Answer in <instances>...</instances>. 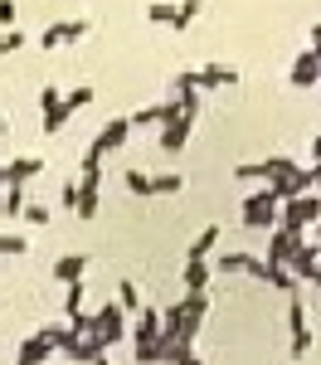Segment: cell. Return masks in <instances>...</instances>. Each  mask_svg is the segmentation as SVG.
Masks as SVG:
<instances>
[{"label": "cell", "instance_id": "6da1fadb", "mask_svg": "<svg viewBox=\"0 0 321 365\" xmlns=\"http://www.w3.org/2000/svg\"><path fill=\"white\" fill-rule=\"evenodd\" d=\"M127 137H132V117H112L98 137L88 141V156H83V166H98L102 156H112V151H122L127 146Z\"/></svg>", "mask_w": 321, "mask_h": 365}, {"label": "cell", "instance_id": "7a4b0ae2", "mask_svg": "<svg viewBox=\"0 0 321 365\" xmlns=\"http://www.w3.org/2000/svg\"><path fill=\"white\" fill-rule=\"evenodd\" d=\"M278 210H283V200L263 185V190H253V195H243V210H238V215H243L248 229H273L278 225Z\"/></svg>", "mask_w": 321, "mask_h": 365}, {"label": "cell", "instance_id": "3957f363", "mask_svg": "<svg viewBox=\"0 0 321 365\" xmlns=\"http://www.w3.org/2000/svg\"><path fill=\"white\" fill-rule=\"evenodd\" d=\"M302 244H307V239H302V229L283 225L278 234H273V239H268V253H263V258H268V268H288V263H292V253L302 249Z\"/></svg>", "mask_w": 321, "mask_h": 365}, {"label": "cell", "instance_id": "277c9868", "mask_svg": "<svg viewBox=\"0 0 321 365\" xmlns=\"http://www.w3.org/2000/svg\"><path fill=\"white\" fill-rule=\"evenodd\" d=\"M317 220H321V195H292V200H283V225L307 229V225H317Z\"/></svg>", "mask_w": 321, "mask_h": 365}, {"label": "cell", "instance_id": "5b68a950", "mask_svg": "<svg viewBox=\"0 0 321 365\" xmlns=\"http://www.w3.org/2000/svg\"><path fill=\"white\" fill-rule=\"evenodd\" d=\"M98 195H102V170H98V166H83V180H78V205H73V215H78V220H93V215H98Z\"/></svg>", "mask_w": 321, "mask_h": 365}, {"label": "cell", "instance_id": "8992f818", "mask_svg": "<svg viewBox=\"0 0 321 365\" xmlns=\"http://www.w3.org/2000/svg\"><path fill=\"white\" fill-rule=\"evenodd\" d=\"M93 331L107 341V346H117V341L127 336V312H122V302H112V307L93 312Z\"/></svg>", "mask_w": 321, "mask_h": 365}, {"label": "cell", "instance_id": "52a82bcc", "mask_svg": "<svg viewBox=\"0 0 321 365\" xmlns=\"http://www.w3.org/2000/svg\"><path fill=\"white\" fill-rule=\"evenodd\" d=\"M132 322H137V327H132V341H137V346H156L161 331H166V322H161V312H156V307H142Z\"/></svg>", "mask_w": 321, "mask_h": 365}, {"label": "cell", "instance_id": "ba28073f", "mask_svg": "<svg viewBox=\"0 0 321 365\" xmlns=\"http://www.w3.org/2000/svg\"><path fill=\"white\" fill-rule=\"evenodd\" d=\"M83 34H88V20H54V25L39 34V44L54 49V44H73V39H83Z\"/></svg>", "mask_w": 321, "mask_h": 365}, {"label": "cell", "instance_id": "9c48e42d", "mask_svg": "<svg viewBox=\"0 0 321 365\" xmlns=\"http://www.w3.org/2000/svg\"><path fill=\"white\" fill-rule=\"evenodd\" d=\"M185 108V103H180ZM190 127H195V113H180V117H171L166 127H161V151H180L185 141H190Z\"/></svg>", "mask_w": 321, "mask_h": 365}, {"label": "cell", "instance_id": "30bf717a", "mask_svg": "<svg viewBox=\"0 0 321 365\" xmlns=\"http://www.w3.org/2000/svg\"><path fill=\"white\" fill-rule=\"evenodd\" d=\"M219 268L224 273H248V278H268V258H253V253H243V249H233L219 258Z\"/></svg>", "mask_w": 321, "mask_h": 365}, {"label": "cell", "instance_id": "8fae6325", "mask_svg": "<svg viewBox=\"0 0 321 365\" xmlns=\"http://www.w3.org/2000/svg\"><path fill=\"white\" fill-rule=\"evenodd\" d=\"M288 83H292V88H312V83H321V58L312 54V49L292 58V73H288Z\"/></svg>", "mask_w": 321, "mask_h": 365}, {"label": "cell", "instance_id": "7c38bea8", "mask_svg": "<svg viewBox=\"0 0 321 365\" xmlns=\"http://www.w3.org/2000/svg\"><path fill=\"white\" fill-rule=\"evenodd\" d=\"M238 83V73H233L229 63H204L200 73H195V88L200 93H209V88H233Z\"/></svg>", "mask_w": 321, "mask_h": 365}, {"label": "cell", "instance_id": "4fadbf2b", "mask_svg": "<svg viewBox=\"0 0 321 365\" xmlns=\"http://www.w3.org/2000/svg\"><path fill=\"white\" fill-rule=\"evenodd\" d=\"M63 356L78 361V365H88V361H98V356H107V341L98 336V331H93V336H73V346H68Z\"/></svg>", "mask_w": 321, "mask_h": 365}, {"label": "cell", "instance_id": "5bb4252c", "mask_svg": "<svg viewBox=\"0 0 321 365\" xmlns=\"http://www.w3.org/2000/svg\"><path fill=\"white\" fill-rule=\"evenodd\" d=\"M317 263H321V244H302V249L292 253V278H307L312 282V273H317Z\"/></svg>", "mask_w": 321, "mask_h": 365}, {"label": "cell", "instance_id": "9a60e30c", "mask_svg": "<svg viewBox=\"0 0 321 365\" xmlns=\"http://www.w3.org/2000/svg\"><path fill=\"white\" fill-rule=\"evenodd\" d=\"M83 273H88L83 253H68V258H58V263H54V282H63V287H68V282H83Z\"/></svg>", "mask_w": 321, "mask_h": 365}, {"label": "cell", "instance_id": "2e32d148", "mask_svg": "<svg viewBox=\"0 0 321 365\" xmlns=\"http://www.w3.org/2000/svg\"><path fill=\"white\" fill-rule=\"evenodd\" d=\"M49 356H54V346H49V341H44V336H29L25 346L15 351V365H44Z\"/></svg>", "mask_w": 321, "mask_h": 365}, {"label": "cell", "instance_id": "e0dca14e", "mask_svg": "<svg viewBox=\"0 0 321 365\" xmlns=\"http://www.w3.org/2000/svg\"><path fill=\"white\" fill-rule=\"evenodd\" d=\"M39 170H44L39 156H20V161H10V166H5V175H10V185H29Z\"/></svg>", "mask_w": 321, "mask_h": 365}, {"label": "cell", "instance_id": "ac0fdd59", "mask_svg": "<svg viewBox=\"0 0 321 365\" xmlns=\"http://www.w3.org/2000/svg\"><path fill=\"white\" fill-rule=\"evenodd\" d=\"M185 287L190 292H209V263L204 258H185Z\"/></svg>", "mask_w": 321, "mask_h": 365}, {"label": "cell", "instance_id": "d6986e66", "mask_svg": "<svg viewBox=\"0 0 321 365\" xmlns=\"http://www.w3.org/2000/svg\"><path fill=\"white\" fill-rule=\"evenodd\" d=\"M219 234H224V229H219V225L200 229V234H195V244H190V253H185V258H209V249L219 244Z\"/></svg>", "mask_w": 321, "mask_h": 365}, {"label": "cell", "instance_id": "ffe728a7", "mask_svg": "<svg viewBox=\"0 0 321 365\" xmlns=\"http://www.w3.org/2000/svg\"><path fill=\"white\" fill-rule=\"evenodd\" d=\"M263 170H268V180H283V175H297V161H292V156H268V161H263Z\"/></svg>", "mask_w": 321, "mask_h": 365}, {"label": "cell", "instance_id": "44dd1931", "mask_svg": "<svg viewBox=\"0 0 321 365\" xmlns=\"http://www.w3.org/2000/svg\"><path fill=\"white\" fill-rule=\"evenodd\" d=\"M117 302H122V312H127V317H137V312H142V292H137V282H132V278L117 287Z\"/></svg>", "mask_w": 321, "mask_h": 365}, {"label": "cell", "instance_id": "7402d4cb", "mask_svg": "<svg viewBox=\"0 0 321 365\" xmlns=\"http://www.w3.org/2000/svg\"><path fill=\"white\" fill-rule=\"evenodd\" d=\"M0 210L15 220V215H25V185H5V200H0Z\"/></svg>", "mask_w": 321, "mask_h": 365}, {"label": "cell", "instance_id": "603a6c76", "mask_svg": "<svg viewBox=\"0 0 321 365\" xmlns=\"http://www.w3.org/2000/svg\"><path fill=\"white\" fill-rule=\"evenodd\" d=\"M146 20H151V25H175V0H156V5L146 10Z\"/></svg>", "mask_w": 321, "mask_h": 365}, {"label": "cell", "instance_id": "cb8c5ba5", "mask_svg": "<svg viewBox=\"0 0 321 365\" xmlns=\"http://www.w3.org/2000/svg\"><path fill=\"white\" fill-rule=\"evenodd\" d=\"M263 282H273V287H278V292H288V297L297 292V278H292V268H268V278H263Z\"/></svg>", "mask_w": 321, "mask_h": 365}, {"label": "cell", "instance_id": "d4e9b609", "mask_svg": "<svg viewBox=\"0 0 321 365\" xmlns=\"http://www.w3.org/2000/svg\"><path fill=\"white\" fill-rule=\"evenodd\" d=\"M68 113H73V108H68V103H58V108H49V113H44V122H39V127H44V132H49V137H54L58 127H63V122H68Z\"/></svg>", "mask_w": 321, "mask_h": 365}, {"label": "cell", "instance_id": "484cf974", "mask_svg": "<svg viewBox=\"0 0 321 365\" xmlns=\"http://www.w3.org/2000/svg\"><path fill=\"white\" fill-rule=\"evenodd\" d=\"M288 331H307V307H302L297 292H292V302H288Z\"/></svg>", "mask_w": 321, "mask_h": 365}, {"label": "cell", "instance_id": "4316f807", "mask_svg": "<svg viewBox=\"0 0 321 365\" xmlns=\"http://www.w3.org/2000/svg\"><path fill=\"white\" fill-rule=\"evenodd\" d=\"M195 15H200V0H175V25L171 29H185Z\"/></svg>", "mask_w": 321, "mask_h": 365}, {"label": "cell", "instance_id": "83f0119b", "mask_svg": "<svg viewBox=\"0 0 321 365\" xmlns=\"http://www.w3.org/2000/svg\"><path fill=\"white\" fill-rule=\"evenodd\" d=\"M127 195H156V190H151V175H146V170H127Z\"/></svg>", "mask_w": 321, "mask_h": 365}, {"label": "cell", "instance_id": "f1b7e54d", "mask_svg": "<svg viewBox=\"0 0 321 365\" xmlns=\"http://www.w3.org/2000/svg\"><path fill=\"white\" fill-rule=\"evenodd\" d=\"M63 312H68V322L83 317V282H68V302H63Z\"/></svg>", "mask_w": 321, "mask_h": 365}, {"label": "cell", "instance_id": "f546056e", "mask_svg": "<svg viewBox=\"0 0 321 365\" xmlns=\"http://www.w3.org/2000/svg\"><path fill=\"white\" fill-rule=\"evenodd\" d=\"M180 185H185V180H180V175H151V190H156V195H175V190H180Z\"/></svg>", "mask_w": 321, "mask_h": 365}, {"label": "cell", "instance_id": "4dcf8cb0", "mask_svg": "<svg viewBox=\"0 0 321 365\" xmlns=\"http://www.w3.org/2000/svg\"><path fill=\"white\" fill-rule=\"evenodd\" d=\"M20 49H25V34H20V29H5V34H0V58L20 54Z\"/></svg>", "mask_w": 321, "mask_h": 365}, {"label": "cell", "instance_id": "1f68e13d", "mask_svg": "<svg viewBox=\"0 0 321 365\" xmlns=\"http://www.w3.org/2000/svg\"><path fill=\"white\" fill-rule=\"evenodd\" d=\"M190 93H200V88H195V73H175L171 78V98H190Z\"/></svg>", "mask_w": 321, "mask_h": 365}, {"label": "cell", "instance_id": "d6a6232c", "mask_svg": "<svg viewBox=\"0 0 321 365\" xmlns=\"http://www.w3.org/2000/svg\"><path fill=\"white\" fill-rule=\"evenodd\" d=\"M63 103H68L73 113H78V108H88V103H93V83H78L73 93H68V98H63Z\"/></svg>", "mask_w": 321, "mask_h": 365}, {"label": "cell", "instance_id": "836d02e7", "mask_svg": "<svg viewBox=\"0 0 321 365\" xmlns=\"http://www.w3.org/2000/svg\"><path fill=\"white\" fill-rule=\"evenodd\" d=\"M25 249H29L25 234H0V253H25Z\"/></svg>", "mask_w": 321, "mask_h": 365}, {"label": "cell", "instance_id": "e575fe53", "mask_svg": "<svg viewBox=\"0 0 321 365\" xmlns=\"http://www.w3.org/2000/svg\"><path fill=\"white\" fill-rule=\"evenodd\" d=\"M233 175H238V180H268V170H263V161H253V166L243 161V166H233Z\"/></svg>", "mask_w": 321, "mask_h": 365}, {"label": "cell", "instance_id": "d590c367", "mask_svg": "<svg viewBox=\"0 0 321 365\" xmlns=\"http://www.w3.org/2000/svg\"><path fill=\"white\" fill-rule=\"evenodd\" d=\"M25 220L39 229V225H49V210H44V205H25Z\"/></svg>", "mask_w": 321, "mask_h": 365}, {"label": "cell", "instance_id": "8d00e7d4", "mask_svg": "<svg viewBox=\"0 0 321 365\" xmlns=\"http://www.w3.org/2000/svg\"><path fill=\"white\" fill-rule=\"evenodd\" d=\"M312 351V331H292V356H307Z\"/></svg>", "mask_w": 321, "mask_h": 365}, {"label": "cell", "instance_id": "74e56055", "mask_svg": "<svg viewBox=\"0 0 321 365\" xmlns=\"http://www.w3.org/2000/svg\"><path fill=\"white\" fill-rule=\"evenodd\" d=\"M0 25H15V0H0Z\"/></svg>", "mask_w": 321, "mask_h": 365}, {"label": "cell", "instance_id": "f35d334b", "mask_svg": "<svg viewBox=\"0 0 321 365\" xmlns=\"http://www.w3.org/2000/svg\"><path fill=\"white\" fill-rule=\"evenodd\" d=\"M312 54L321 58V25H312Z\"/></svg>", "mask_w": 321, "mask_h": 365}, {"label": "cell", "instance_id": "ab89813d", "mask_svg": "<svg viewBox=\"0 0 321 365\" xmlns=\"http://www.w3.org/2000/svg\"><path fill=\"white\" fill-rule=\"evenodd\" d=\"M175 365H204V361H200V356H195V351H185V356H180V361H175Z\"/></svg>", "mask_w": 321, "mask_h": 365}, {"label": "cell", "instance_id": "60d3db41", "mask_svg": "<svg viewBox=\"0 0 321 365\" xmlns=\"http://www.w3.org/2000/svg\"><path fill=\"white\" fill-rule=\"evenodd\" d=\"M312 190H321V166H312Z\"/></svg>", "mask_w": 321, "mask_h": 365}, {"label": "cell", "instance_id": "b9f144b4", "mask_svg": "<svg viewBox=\"0 0 321 365\" xmlns=\"http://www.w3.org/2000/svg\"><path fill=\"white\" fill-rule=\"evenodd\" d=\"M312 156H317V166H321V137H317V141H312Z\"/></svg>", "mask_w": 321, "mask_h": 365}, {"label": "cell", "instance_id": "7bdbcfd3", "mask_svg": "<svg viewBox=\"0 0 321 365\" xmlns=\"http://www.w3.org/2000/svg\"><path fill=\"white\" fill-rule=\"evenodd\" d=\"M5 185H10V175H5V166H0V190H5Z\"/></svg>", "mask_w": 321, "mask_h": 365}, {"label": "cell", "instance_id": "ee69618b", "mask_svg": "<svg viewBox=\"0 0 321 365\" xmlns=\"http://www.w3.org/2000/svg\"><path fill=\"white\" fill-rule=\"evenodd\" d=\"M312 282H317V287H321V263H317V273H312Z\"/></svg>", "mask_w": 321, "mask_h": 365}, {"label": "cell", "instance_id": "f6af8a7d", "mask_svg": "<svg viewBox=\"0 0 321 365\" xmlns=\"http://www.w3.org/2000/svg\"><path fill=\"white\" fill-rule=\"evenodd\" d=\"M88 365H107V356H98V361H88Z\"/></svg>", "mask_w": 321, "mask_h": 365}, {"label": "cell", "instance_id": "bcb514c9", "mask_svg": "<svg viewBox=\"0 0 321 365\" xmlns=\"http://www.w3.org/2000/svg\"><path fill=\"white\" fill-rule=\"evenodd\" d=\"M0 137H5V113H0Z\"/></svg>", "mask_w": 321, "mask_h": 365}, {"label": "cell", "instance_id": "7dc6e473", "mask_svg": "<svg viewBox=\"0 0 321 365\" xmlns=\"http://www.w3.org/2000/svg\"><path fill=\"white\" fill-rule=\"evenodd\" d=\"M317 244H321V220H317Z\"/></svg>", "mask_w": 321, "mask_h": 365}]
</instances>
